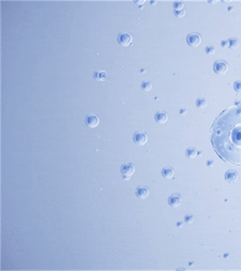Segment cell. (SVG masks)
<instances>
[{"instance_id":"cell-12","label":"cell","mask_w":241,"mask_h":271,"mask_svg":"<svg viewBox=\"0 0 241 271\" xmlns=\"http://www.w3.org/2000/svg\"><path fill=\"white\" fill-rule=\"evenodd\" d=\"M229 47L232 49H235L237 48L239 46V44H240L239 41L236 38H230L229 39Z\"/></svg>"},{"instance_id":"cell-1","label":"cell","mask_w":241,"mask_h":271,"mask_svg":"<svg viewBox=\"0 0 241 271\" xmlns=\"http://www.w3.org/2000/svg\"><path fill=\"white\" fill-rule=\"evenodd\" d=\"M211 141L223 160L241 166V107L224 112L213 125Z\"/></svg>"},{"instance_id":"cell-19","label":"cell","mask_w":241,"mask_h":271,"mask_svg":"<svg viewBox=\"0 0 241 271\" xmlns=\"http://www.w3.org/2000/svg\"><path fill=\"white\" fill-rule=\"evenodd\" d=\"M185 221L188 223H191L193 221V217L191 215H186L185 217Z\"/></svg>"},{"instance_id":"cell-13","label":"cell","mask_w":241,"mask_h":271,"mask_svg":"<svg viewBox=\"0 0 241 271\" xmlns=\"http://www.w3.org/2000/svg\"><path fill=\"white\" fill-rule=\"evenodd\" d=\"M141 87L143 90L146 92H148V91H150L151 89H152V85L150 82H148V81H145V82H143L141 84Z\"/></svg>"},{"instance_id":"cell-4","label":"cell","mask_w":241,"mask_h":271,"mask_svg":"<svg viewBox=\"0 0 241 271\" xmlns=\"http://www.w3.org/2000/svg\"><path fill=\"white\" fill-rule=\"evenodd\" d=\"M187 41L189 46L196 47L198 46L201 43L202 38L197 33H192L188 35L187 37Z\"/></svg>"},{"instance_id":"cell-10","label":"cell","mask_w":241,"mask_h":271,"mask_svg":"<svg viewBox=\"0 0 241 271\" xmlns=\"http://www.w3.org/2000/svg\"><path fill=\"white\" fill-rule=\"evenodd\" d=\"M168 115L163 112H158L155 115L154 118L156 121L158 123L162 124H165L168 120Z\"/></svg>"},{"instance_id":"cell-18","label":"cell","mask_w":241,"mask_h":271,"mask_svg":"<svg viewBox=\"0 0 241 271\" xmlns=\"http://www.w3.org/2000/svg\"><path fill=\"white\" fill-rule=\"evenodd\" d=\"M235 88L236 91H241V81H238L235 84Z\"/></svg>"},{"instance_id":"cell-8","label":"cell","mask_w":241,"mask_h":271,"mask_svg":"<svg viewBox=\"0 0 241 271\" xmlns=\"http://www.w3.org/2000/svg\"><path fill=\"white\" fill-rule=\"evenodd\" d=\"M149 190L147 187L140 186L138 187L136 190V195L140 199H145L148 197Z\"/></svg>"},{"instance_id":"cell-14","label":"cell","mask_w":241,"mask_h":271,"mask_svg":"<svg viewBox=\"0 0 241 271\" xmlns=\"http://www.w3.org/2000/svg\"><path fill=\"white\" fill-rule=\"evenodd\" d=\"M173 6L175 11H180L183 9L184 3L181 1H174Z\"/></svg>"},{"instance_id":"cell-2","label":"cell","mask_w":241,"mask_h":271,"mask_svg":"<svg viewBox=\"0 0 241 271\" xmlns=\"http://www.w3.org/2000/svg\"><path fill=\"white\" fill-rule=\"evenodd\" d=\"M121 173L124 180H129L131 178L135 172V168L134 165L131 163L123 164L121 167Z\"/></svg>"},{"instance_id":"cell-17","label":"cell","mask_w":241,"mask_h":271,"mask_svg":"<svg viewBox=\"0 0 241 271\" xmlns=\"http://www.w3.org/2000/svg\"><path fill=\"white\" fill-rule=\"evenodd\" d=\"M174 13L176 17L178 18H182L185 15V11L184 9L181 10L180 11H174Z\"/></svg>"},{"instance_id":"cell-9","label":"cell","mask_w":241,"mask_h":271,"mask_svg":"<svg viewBox=\"0 0 241 271\" xmlns=\"http://www.w3.org/2000/svg\"><path fill=\"white\" fill-rule=\"evenodd\" d=\"M168 202L169 205L173 208H178L181 204V198L179 195H174L169 198Z\"/></svg>"},{"instance_id":"cell-21","label":"cell","mask_w":241,"mask_h":271,"mask_svg":"<svg viewBox=\"0 0 241 271\" xmlns=\"http://www.w3.org/2000/svg\"><path fill=\"white\" fill-rule=\"evenodd\" d=\"M221 45L222 47H225H225H229V40H224L222 41Z\"/></svg>"},{"instance_id":"cell-3","label":"cell","mask_w":241,"mask_h":271,"mask_svg":"<svg viewBox=\"0 0 241 271\" xmlns=\"http://www.w3.org/2000/svg\"><path fill=\"white\" fill-rule=\"evenodd\" d=\"M213 69L214 72L217 74L224 75L228 70V64L224 60H217L214 63Z\"/></svg>"},{"instance_id":"cell-15","label":"cell","mask_w":241,"mask_h":271,"mask_svg":"<svg viewBox=\"0 0 241 271\" xmlns=\"http://www.w3.org/2000/svg\"><path fill=\"white\" fill-rule=\"evenodd\" d=\"M186 155L189 158H193L195 157L196 155V151L194 149L189 148L186 151Z\"/></svg>"},{"instance_id":"cell-7","label":"cell","mask_w":241,"mask_h":271,"mask_svg":"<svg viewBox=\"0 0 241 271\" xmlns=\"http://www.w3.org/2000/svg\"><path fill=\"white\" fill-rule=\"evenodd\" d=\"M133 140L136 144L139 145H144L148 141V136L144 132H136L134 136Z\"/></svg>"},{"instance_id":"cell-16","label":"cell","mask_w":241,"mask_h":271,"mask_svg":"<svg viewBox=\"0 0 241 271\" xmlns=\"http://www.w3.org/2000/svg\"><path fill=\"white\" fill-rule=\"evenodd\" d=\"M215 51H216V50L213 46H208L205 49V52L208 54H213L215 53Z\"/></svg>"},{"instance_id":"cell-5","label":"cell","mask_w":241,"mask_h":271,"mask_svg":"<svg viewBox=\"0 0 241 271\" xmlns=\"http://www.w3.org/2000/svg\"><path fill=\"white\" fill-rule=\"evenodd\" d=\"M85 123L89 128H94L99 125L100 120L96 115H88L85 118Z\"/></svg>"},{"instance_id":"cell-11","label":"cell","mask_w":241,"mask_h":271,"mask_svg":"<svg viewBox=\"0 0 241 271\" xmlns=\"http://www.w3.org/2000/svg\"><path fill=\"white\" fill-rule=\"evenodd\" d=\"M162 174L163 177L166 179H170L173 176L174 171L171 167H165L162 169Z\"/></svg>"},{"instance_id":"cell-20","label":"cell","mask_w":241,"mask_h":271,"mask_svg":"<svg viewBox=\"0 0 241 271\" xmlns=\"http://www.w3.org/2000/svg\"><path fill=\"white\" fill-rule=\"evenodd\" d=\"M204 104V100H202V99H198L196 101V105H197V107H198L200 108L203 106Z\"/></svg>"},{"instance_id":"cell-6","label":"cell","mask_w":241,"mask_h":271,"mask_svg":"<svg viewBox=\"0 0 241 271\" xmlns=\"http://www.w3.org/2000/svg\"><path fill=\"white\" fill-rule=\"evenodd\" d=\"M118 41L122 46H128L132 42V37L128 33H122L118 35Z\"/></svg>"},{"instance_id":"cell-22","label":"cell","mask_w":241,"mask_h":271,"mask_svg":"<svg viewBox=\"0 0 241 271\" xmlns=\"http://www.w3.org/2000/svg\"><path fill=\"white\" fill-rule=\"evenodd\" d=\"M136 4H139V5H141L143 4L145 1H134Z\"/></svg>"}]
</instances>
